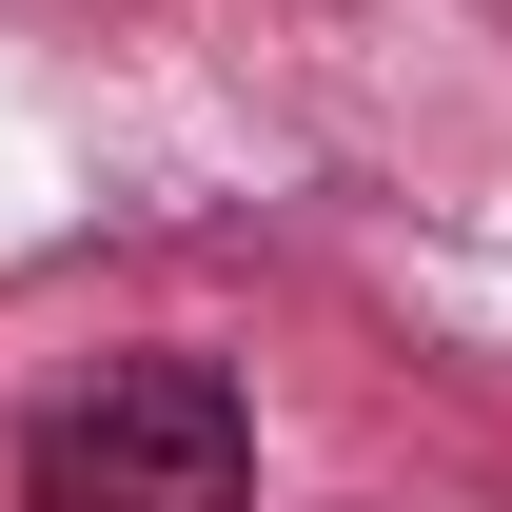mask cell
<instances>
[{
	"instance_id": "cell-1",
	"label": "cell",
	"mask_w": 512,
	"mask_h": 512,
	"mask_svg": "<svg viewBox=\"0 0 512 512\" xmlns=\"http://www.w3.org/2000/svg\"><path fill=\"white\" fill-rule=\"evenodd\" d=\"M20 512H256V434H237V394L197 375V355H138L79 414H40Z\"/></svg>"
}]
</instances>
